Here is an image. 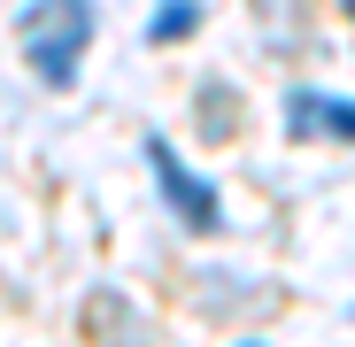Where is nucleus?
Returning a JSON list of instances; mask_svg holds the SVG:
<instances>
[{"instance_id": "f03ea898", "label": "nucleus", "mask_w": 355, "mask_h": 347, "mask_svg": "<svg viewBox=\"0 0 355 347\" xmlns=\"http://www.w3.org/2000/svg\"><path fill=\"white\" fill-rule=\"evenodd\" d=\"M147 170H155L162 201L186 216V231H224V201H216V186H209V178H193V170L178 162V147H170V139H147Z\"/></svg>"}, {"instance_id": "f257e3e1", "label": "nucleus", "mask_w": 355, "mask_h": 347, "mask_svg": "<svg viewBox=\"0 0 355 347\" xmlns=\"http://www.w3.org/2000/svg\"><path fill=\"white\" fill-rule=\"evenodd\" d=\"M85 46H93V0H39V8H24V54L54 93L78 85Z\"/></svg>"}, {"instance_id": "7ed1b4c3", "label": "nucleus", "mask_w": 355, "mask_h": 347, "mask_svg": "<svg viewBox=\"0 0 355 347\" xmlns=\"http://www.w3.org/2000/svg\"><path fill=\"white\" fill-rule=\"evenodd\" d=\"M286 124L302 139H317V132L324 139H355V100H332V93H309L302 85V93H286Z\"/></svg>"}, {"instance_id": "423d86ee", "label": "nucleus", "mask_w": 355, "mask_h": 347, "mask_svg": "<svg viewBox=\"0 0 355 347\" xmlns=\"http://www.w3.org/2000/svg\"><path fill=\"white\" fill-rule=\"evenodd\" d=\"M248 347H255V339H248Z\"/></svg>"}, {"instance_id": "39448f33", "label": "nucleus", "mask_w": 355, "mask_h": 347, "mask_svg": "<svg viewBox=\"0 0 355 347\" xmlns=\"http://www.w3.org/2000/svg\"><path fill=\"white\" fill-rule=\"evenodd\" d=\"M347 16H355V0H347Z\"/></svg>"}, {"instance_id": "20e7f679", "label": "nucleus", "mask_w": 355, "mask_h": 347, "mask_svg": "<svg viewBox=\"0 0 355 347\" xmlns=\"http://www.w3.org/2000/svg\"><path fill=\"white\" fill-rule=\"evenodd\" d=\"M193 24H201V0H162L155 24H147V39H155V46H170V39H186Z\"/></svg>"}]
</instances>
